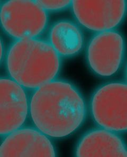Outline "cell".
<instances>
[{"mask_svg": "<svg viewBox=\"0 0 127 157\" xmlns=\"http://www.w3.org/2000/svg\"><path fill=\"white\" fill-rule=\"evenodd\" d=\"M76 157H127V144L119 133L98 127L85 132L75 149Z\"/></svg>", "mask_w": 127, "mask_h": 157, "instance_id": "9c48e42d", "label": "cell"}, {"mask_svg": "<svg viewBox=\"0 0 127 157\" xmlns=\"http://www.w3.org/2000/svg\"><path fill=\"white\" fill-rule=\"evenodd\" d=\"M37 2L48 13L62 11L71 8L72 1L37 0Z\"/></svg>", "mask_w": 127, "mask_h": 157, "instance_id": "8fae6325", "label": "cell"}, {"mask_svg": "<svg viewBox=\"0 0 127 157\" xmlns=\"http://www.w3.org/2000/svg\"><path fill=\"white\" fill-rule=\"evenodd\" d=\"M125 82L127 83V63L125 69Z\"/></svg>", "mask_w": 127, "mask_h": 157, "instance_id": "4fadbf2b", "label": "cell"}, {"mask_svg": "<svg viewBox=\"0 0 127 157\" xmlns=\"http://www.w3.org/2000/svg\"><path fill=\"white\" fill-rule=\"evenodd\" d=\"M5 63L9 77L26 90L33 91L57 79L62 58L48 41L24 39L10 44Z\"/></svg>", "mask_w": 127, "mask_h": 157, "instance_id": "7a4b0ae2", "label": "cell"}, {"mask_svg": "<svg viewBox=\"0 0 127 157\" xmlns=\"http://www.w3.org/2000/svg\"><path fill=\"white\" fill-rule=\"evenodd\" d=\"M0 19L4 33L16 40L39 38L46 30L47 12L32 0H9L1 3Z\"/></svg>", "mask_w": 127, "mask_h": 157, "instance_id": "277c9868", "label": "cell"}, {"mask_svg": "<svg viewBox=\"0 0 127 157\" xmlns=\"http://www.w3.org/2000/svg\"><path fill=\"white\" fill-rule=\"evenodd\" d=\"M1 61L2 63V60L3 58V54H4V52H3V50H4V48H3V41L1 40Z\"/></svg>", "mask_w": 127, "mask_h": 157, "instance_id": "7c38bea8", "label": "cell"}, {"mask_svg": "<svg viewBox=\"0 0 127 157\" xmlns=\"http://www.w3.org/2000/svg\"><path fill=\"white\" fill-rule=\"evenodd\" d=\"M77 23L95 33L114 30L127 14V1L75 0L71 6Z\"/></svg>", "mask_w": 127, "mask_h": 157, "instance_id": "8992f818", "label": "cell"}, {"mask_svg": "<svg viewBox=\"0 0 127 157\" xmlns=\"http://www.w3.org/2000/svg\"><path fill=\"white\" fill-rule=\"evenodd\" d=\"M50 139L35 127L23 126L4 136L0 157H55Z\"/></svg>", "mask_w": 127, "mask_h": 157, "instance_id": "ba28073f", "label": "cell"}, {"mask_svg": "<svg viewBox=\"0 0 127 157\" xmlns=\"http://www.w3.org/2000/svg\"><path fill=\"white\" fill-rule=\"evenodd\" d=\"M87 114L84 96L67 80L56 79L33 90L30 97L33 124L51 139L74 134L83 125Z\"/></svg>", "mask_w": 127, "mask_h": 157, "instance_id": "6da1fadb", "label": "cell"}, {"mask_svg": "<svg viewBox=\"0 0 127 157\" xmlns=\"http://www.w3.org/2000/svg\"><path fill=\"white\" fill-rule=\"evenodd\" d=\"M0 134L4 136L21 128L30 115V98L23 86L11 78L0 79Z\"/></svg>", "mask_w": 127, "mask_h": 157, "instance_id": "52a82bcc", "label": "cell"}, {"mask_svg": "<svg viewBox=\"0 0 127 157\" xmlns=\"http://www.w3.org/2000/svg\"><path fill=\"white\" fill-rule=\"evenodd\" d=\"M89 108L98 127L127 133V83L113 81L98 86L90 97Z\"/></svg>", "mask_w": 127, "mask_h": 157, "instance_id": "3957f363", "label": "cell"}, {"mask_svg": "<svg viewBox=\"0 0 127 157\" xmlns=\"http://www.w3.org/2000/svg\"><path fill=\"white\" fill-rule=\"evenodd\" d=\"M125 52V39L114 30L95 33L87 44L85 57L93 73L101 77H109L121 67Z\"/></svg>", "mask_w": 127, "mask_h": 157, "instance_id": "5b68a950", "label": "cell"}, {"mask_svg": "<svg viewBox=\"0 0 127 157\" xmlns=\"http://www.w3.org/2000/svg\"><path fill=\"white\" fill-rule=\"evenodd\" d=\"M47 41L60 57L68 58L81 52L84 36L77 23L71 20H60L49 28Z\"/></svg>", "mask_w": 127, "mask_h": 157, "instance_id": "30bf717a", "label": "cell"}]
</instances>
